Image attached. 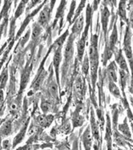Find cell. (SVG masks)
<instances>
[{
    "mask_svg": "<svg viewBox=\"0 0 133 150\" xmlns=\"http://www.w3.org/2000/svg\"><path fill=\"white\" fill-rule=\"evenodd\" d=\"M53 120H54V116H52V115H46L45 113L44 115H40V116H38L36 117V123L44 129H46L47 127H49Z\"/></svg>",
    "mask_w": 133,
    "mask_h": 150,
    "instance_id": "10",
    "label": "cell"
},
{
    "mask_svg": "<svg viewBox=\"0 0 133 150\" xmlns=\"http://www.w3.org/2000/svg\"><path fill=\"white\" fill-rule=\"evenodd\" d=\"M42 2H43V0H30L29 3H28L27 6L26 7V12H27V14L30 13L31 10L34 8L37 5L40 4Z\"/></svg>",
    "mask_w": 133,
    "mask_h": 150,
    "instance_id": "24",
    "label": "cell"
},
{
    "mask_svg": "<svg viewBox=\"0 0 133 150\" xmlns=\"http://www.w3.org/2000/svg\"><path fill=\"white\" fill-rule=\"evenodd\" d=\"M72 124H73V127L76 128V127H80L83 124H84V117L80 115L78 112V109L75 112L73 117H72Z\"/></svg>",
    "mask_w": 133,
    "mask_h": 150,
    "instance_id": "22",
    "label": "cell"
},
{
    "mask_svg": "<svg viewBox=\"0 0 133 150\" xmlns=\"http://www.w3.org/2000/svg\"><path fill=\"white\" fill-rule=\"evenodd\" d=\"M110 16V11L107 6H103L101 11V23H102L103 31L104 35H107L108 34V18Z\"/></svg>",
    "mask_w": 133,
    "mask_h": 150,
    "instance_id": "11",
    "label": "cell"
},
{
    "mask_svg": "<svg viewBox=\"0 0 133 150\" xmlns=\"http://www.w3.org/2000/svg\"><path fill=\"white\" fill-rule=\"evenodd\" d=\"M108 73L109 74V76L111 77V79L114 81L117 80V75H116V67L115 64V62H111L110 65L108 67Z\"/></svg>",
    "mask_w": 133,
    "mask_h": 150,
    "instance_id": "23",
    "label": "cell"
},
{
    "mask_svg": "<svg viewBox=\"0 0 133 150\" xmlns=\"http://www.w3.org/2000/svg\"><path fill=\"white\" fill-rule=\"evenodd\" d=\"M46 2H47V0H44V3H42V4L39 5L38 7H36L34 11H32L31 13H27V16H26V18H25L24 21L23 22L21 27H20V28L19 29V31L17 32L16 36L15 37V40H17L18 39H19V37L22 35V34L23 33V31L26 30V28H27V27L28 24H29V23L31 21V19L34 18V16H35L37 15V13L39 12V11L44 7V6L46 4Z\"/></svg>",
    "mask_w": 133,
    "mask_h": 150,
    "instance_id": "3",
    "label": "cell"
},
{
    "mask_svg": "<svg viewBox=\"0 0 133 150\" xmlns=\"http://www.w3.org/2000/svg\"><path fill=\"white\" fill-rule=\"evenodd\" d=\"M107 120H108V124H107V129H106V136L105 139L108 141V143H111V124H110V118H109L108 114L107 117Z\"/></svg>",
    "mask_w": 133,
    "mask_h": 150,
    "instance_id": "26",
    "label": "cell"
},
{
    "mask_svg": "<svg viewBox=\"0 0 133 150\" xmlns=\"http://www.w3.org/2000/svg\"><path fill=\"white\" fill-rule=\"evenodd\" d=\"M2 2H3V0H0V7H1V5H2Z\"/></svg>",
    "mask_w": 133,
    "mask_h": 150,
    "instance_id": "38",
    "label": "cell"
},
{
    "mask_svg": "<svg viewBox=\"0 0 133 150\" xmlns=\"http://www.w3.org/2000/svg\"><path fill=\"white\" fill-rule=\"evenodd\" d=\"M51 13H52V11L50 8L49 4H45L42 11L39 12V16L37 19L38 23L43 28H46L48 26V23L51 20Z\"/></svg>",
    "mask_w": 133,
    "mask_h": 150,
    "instance_id": "4",
    "label": "cell"
},
{
    "mask_svg": "<svg viewBox=\"0 0 133 150\" xmlns=\"http://www.w3.org/2000/svg\"><path fill=\"white\" fill-rule=\"evenodd\" d=\"M3 103V92L2 89H0V108L2 107Z\"/></svg>",
    "mask_w": 133,
    "mask_h": 150,
    "instance_id": "35",
    "label": "cell"
},
{
    "mask_svg": "<svg viewBox=\"0 0 133 150\" xmlns=\"http://www.w3.org/2000/svg\"><path fill=\"white\" fill-rule=\"evenodd\" d=\"M12 3H14L13 0H5L4 2V4H3V9L1 11V13H0V21L2 19H4L8 17V13H9L10 8L12 5Z\"/></svg>",
    "mask_w": 133,
    "mask_h": 150,
    "instance_id": "19",
    "label": "cell"
},
{
    "mask_svg": "<svg viewBox=\"0 0 133 150\" xmlns=\"http://www.w3.org/2000/svg\"><path fill=\"white\" fill-rule=\"evenodd\" d=\"M13 148V142L11 143V140H4L2 143V149H10Z\"/></svg>",
    "mask_w": 133,
    "mask_h": 150,
    "instance_id": "33",
    "label": "cell"
},
{
    "mask_svg": "<svg viewBox=\"0 0 133 150\" xmlns=\"http://www.w3.org/2000/svg\"><path fill=\"white\" fill-rule=\"evenodd\" d=\"M75 4H76V2L75 0H72L71 4V7H70V11H69V13H68V18L67 20L69 23H72V19H73V17H74V11L75 8Z\"/></svg>",
    "mask_w": 133,
    "mask_h": 150,
    "instance_id": "27",
    "label": "cell"
},
{
    "mask_svg": "<svg viewBox=\"0 0 133 150\" xmlns=\"http://www.w3.org/2000/svg\"><path fill=\"white\" fill-rule=\"evenodd\" d=\"M99 2H100V0H94V3H93V6H92V8L94 11H96V10L98 8Z\"/></svg>",
    "mask_w": 133,
    "mask_h": 150,
    "instance_id": "34",
    "label": "cell"
},
{
    "mask_svg": "<svg viewBox=\"0 0 133 150\" xmlns=\"http://www.w3.org/2000/svg\"><path fill=\"white\" fill-rule=\"evenodd\" d=\"M12 132V121L7 120L0 127V137L4 138L8 137Z\"/></svg>",
    "mask_w": 133,
    "mask_h": 150,
    "instance_id": "12",
    "label": "cell"
},
{
    "mask_svg": "<svg viewBox=\"0 0 133 150\" xmlns=\"http://www.w3.org/2000/svg\"><path fill=\"white\" fill-rule=\"evenodd\" d=\"M131 35H132V34L129 31V28H127V30H126V33H125V36H124V51L128 61L130 63L132 71L133 72V55L132 52V47H131Z\"/></svg>",
    "mask_w": 133,
    "mask_h": 150,
    "instance_id": "5",
    "label": "cell"
},
{
    "mask_svg": "<svg viewBox=\"0 0 133 150\" xmlns=\"http://www.w3.org/2000/svg\"><path fill=\"white\" fill-rule=\"evenodd\" d=\"M84 82L83 78L80 75L76 77V79L75 80V91L77 93V95L80 96H83V93H84Z\"/></svg>",
    "mask_w": 133,
    "mask_h": 150,
    "instance_id": "16",
    "label": "cell"
},
{
    "mask_svg": "<svg viewBox=\"0 0 133 150\" xmlns=\"http://www.w3.org/2000/svg\"><path fill=\"white\" fill-rule=\"evenodd\" d=\"M82 141L84 145V148L86 149H90L91 147V144H92V137H91V129L90 127L88 126L86 130L84 131V134L82 136Z\"/></svg>",
    "mask_w": 133,
    "mask_h": 150,
    "instance_id": "13",
    "label": "cell"
},
{
    "mask_svg": "<svg viewBox=\"0 0 133 150\" xmlns=\"http://www.w3.org/2000/svg\"><path fill=\"white\" fill-rule=\"evenodd\" d=\"M46 58L44 59V60L43 61V63H42V65L40 66V69L39 70L37 75H36V76H35L36 78H35V79L34 80V81L32 82L31 88H34V89H35V90H37V89L39 88H40V86L42 85V83H43V81H44V77H45L46 73H45V71L44 70V62H45Z\"/></svg>",
    "mask_w": 133,
    "mask_h": 150,
    "instance_id": "9",
    "label": "cell"
},
{
    "mask_svg": "<svg viewBox=\"0 0 133 150\" xmlns=\"http://www.w3.org/2000/svg\"><path fill=\"white\" fill-rule=\"evenodd\" d=\"M91 17H92V7L90 6V5H87V13H86V22H87V25H86V28H85L84 33H83V35H82L81 39L79 40V42L77 43V58L80 61L82 60V58L84 56V51H85V44H86V41H87V33H88V29H89L90 24H91Z\"/></svg>",
    "mask_w": 133,
    "mask_h": 150,
    "instance_id": "1",
    "label": "cell"
},
{
    "mask_svg": "<svg viewBox=\"0 0 133 150\" xmlns=\"http://www.w3.org/2000/svg\"><path fill=\"white\" fill-rule=\"evenodd\" d=\"M67 3H68V0H61V2L59 3V6L57 9L56 15V20L53 23V27H55L56 24L57 23V22L59 19H60V23H59V31H61L63 27V16H64V12H65L66 6H67Z\"/></svg>",
    "mask_w": 133,
    "mask_h": 150,
    "instance_id": "8",
    "label": "cell"
},
{
    "mask_svg": "<svg viewBox=\"0 0 133 150\" xmlns=\"http://www.w3.org/2000/svg\"><path fill=\"white\" fill-rule=\"evenodd\" d=\"M76 35H74L73 33H71L70 35V36L68 38V42L66 44L65 49H64V62H63V72L62 76L63 78L65 75L66 71H68V67L70 65V63L72 60V57H73V54H74V47H73V43H74L75 39L76 38Z\"/></svg>",
    "mask_w": 133,
    "mask_h": 150,
    "instance_id": "2",
    "label": "cell"
},
{
    "mask_svg": "<svg viewBox=\"0 0 133 150\" xmlns=\"http://www.w3.org/2000/svg\"><path fill=\"white\" fill-rule=\"evenodd\" d=\"M56 3V0H50V3H49V6L50 8L51 11H53V8H54V6H55V4Z\"/></svg>",
    "mask_w": 133,
    "mask_h": 150,
    "instance_id": "36",
    "label": "cell"
},
{
    "mask_svg": "<svg viewBox=\"0 0 133 150\" xmlns=\"http://www.w3.org/2000/svg\"><path fill=\"white\" fill-rule=\"evenodd\" d=\"M91 132L94 137L96 138L97 141L99 140V126L97 125V123L96 121L95 117H94V112L91 110Z\"/></svg>",
    "mask_w": 133,
    "mask_h": 150,
    "instance_id": "18",
    "label": "cell"
},
{
    "mask_svg": "<svg viewBox=\"0 0 133 150\" xmlns=\"http://www.w3.org/2000/svg\"><path fill=\"white\" fill-rule=\"evenodd\" d=\"M48 90H49L51 95L54 96V97H56L57 96V92H58V84L52 81L51 83H50Z\"/></svg>",
    "mask_w": 133,
    "mask_h": 150,
    "instance_id": "30",
    "label": "cell"
},
{
    "mask_svg": "<svg viewBox=\"0 0 133 150\" xmlns=\"http://www.w3.org/2000/svg\"><path fill=\"white\" fill-rule=\"evenodd\" d=\"M29 1H30V0H21V1H20V3H22V4H23L25 6H27Z\"/></svg>",
    "mask_w": 133,
    "mask_h": 150,
    "instance_id": "37",
    "label": "cell"
},
{
    "mask_svg": "<svg viewBox=\"0 0 133 150\" xmlns=\"http://www.w3.org/2000/svg\"><path fill=\"white\" fill-rule=\"evenodd\" d=\"M115 61L119 65V67H120L121 70H124L128 72L127 63H126V60L124 59V55L122 54V52L120 50H119V52H116V54H115Z\"/></svg>",
    "mask_w": 133,
    "mask_h": 150,
    "instance_id": "17",
    "label": "cell"
},
{
    "mask_svg": "<svg viewBox=\"0 0 133 150\" xmlns=\"http://www.w3.org/2000/svg\"><path fill=\"white\" fill-rule=\"evenodd\" d=\"M28 121L25 123V125L23 126V128L20 129V131L18 132V134L16 135L15 137L14 138V141H13V148H15V146H17L19 143H21V141L23 140V138L25 137V134H26V132H27V129L28 127Z\"/></svg>",
    "mask_w": 133,
    "mask_h": 150,
    "instance_id": "15",
    "label": "cell"
},
{
    "mask_svg": "<svg viewBox=\"0 0 133 150\" xmlns=\"http://www.w3.org/2000/svg\"><path fill=\"white\" fill-rule=\"evenodd\" d=\"M88 68H89V59L87 58V56L86 55V57L84 58V63H83V67H82V71H83V73L84 75H87L88 72Z\"/></svg>",
    "mask_w": 133,
    "mask_h": 150,
    "instance_id": "32",
    "label": "cell"
},
{
    "mask_svg": "<svg viewBox=\"0 0 133 150\" xmlns=\"http://www.w3.org/2000/svg\"><path fill=\"white\" fill-rule=\"evenodd\" d=\"M109 90L110 92L113 96H115V97H120V90L117 88V86L115 85L112 81H111L109 83Z\"/></svg>",
    "mask_w": 133,
    "mask_h": 150,
    "instance_id": "25",
    "label": "cell"
},
{
    "mask_svg": "<svg viewBox=\"0 0 133 150\" xmlns=\"http://www.w3.org/2000/svg\"><path fill=\"white\" fill-rule=\"evenodd\" d=\"M41 109L43 111V112L44 113H47V112H49L50 111H51V104L49 103L47 100H43L41 102Z\"/></svg>",
    "mask_w": 133,
    "mask_h": 150,
    "instance_id": "31",
    "label": "cell"
},
{
    "mask_svg": "<svg viewBox=\"0 0 133 150\" xmlns=\"http://www.w3.org/2000/svg\"><path fill=\"white\" fill-rule=\"evenodd\" d=\"M84 16H81L80 17H79L78 18H76L75 20V23L73 25V27L71 28V33H73L74 35H75L76 36H78L81 33V31L83 30V28H84Z\"/></svg>",
    "mask_w": 133,
    "mask_h": 150,
    "instance_id": "14",
    "label": "cell"
},
{
    "mask_svg": "<svg viewBox=\"0 0 133 150\" xmlns=\"http://www.w3.org/2000/svg\"><path fill=\"white\" fill-rule=\"evenodd\" d=\"M8 80V70L7 67L3 68L2 72L0 74V89H4Z\"/></svg>",
    "mask_w": 133,
    "mask_h": 150,
    "instance_id": "21",
    "label": "cell"
},
{
    "mask_svg": "<svg viewBox=\"0 0 133 150\" xmlns=\"http://www.w3.org/2000/svg\"><path fill=\"white\" fill-rule=\"evenodd\" d=\"M119 129L120 130L122 133L125 136H127V137H131V132L129 129H128V126L127 125V122H126V120H125V122L124 124H122V125H119Z\"/></svg>",
    "mask_w": 133,
    "mask_h": 150,
    "instance_id": "29",
    "label": "cell"
},
{
    "mask_svg": "<svg viewBox=\"0 0 133 150\" xmlns=\"http://www.w3.org/2000/svg\"><path fill=\"white\" fill-rule=\"evenodd\" d=\"M62 47H56V51L53 56V66L55 67L56 74V79H57V83H59V67L60 63L62 60Z\"/></svg>",
    "mask_w": 133,
    "mask_h": 150,
    "instance_id": "7",
    "label": "cell"
},
{
    "mask_svg": "<svg viewBox=\"0 0 133 150\" xmlns=\"http://www.w3.org/2000/svg\"><path fill=\"white\" fill-rule=\"evenodd\" d=\"M90 61L99 60V51H98V36L93 35L91 38V45L89 47Z\"/></svg>",
    "mask_w": 133,
    "mask_h": 150,
    "instance_id": "6",
    "label": "cell"
},
{
    "mask_svg": "<svg viewBox=\"0 0 133 150\" xmlns=\"http://www.w3.org/2000/svg\"><path fill=\"white\" fill-rule=\"evenodd\" d=\"M119 16L122 18H124L126 20V10H125V0H121L119 6V11H118Z\"/></svg>",
    "mask_w": 133,
    "mask_h": 150,
    "instance_id": "28",
    "label": "cell"
},
{
    "mask_svg": "<svg viewBox=\"0 0 133 150\" xmlns=\"http://www.w3.org/2000/svg\"><path fill=\"white\" fill-rule=\"evenodd\" d=\"M43 27L36 23H34L32 25V31H31V40H36L38 38H39L43 31Z\"/></svg>",
    "mask_w": 133,
    "mask_h": 150,
    "instance_id": "20",
    "label": "cell"
}]
</instances>
